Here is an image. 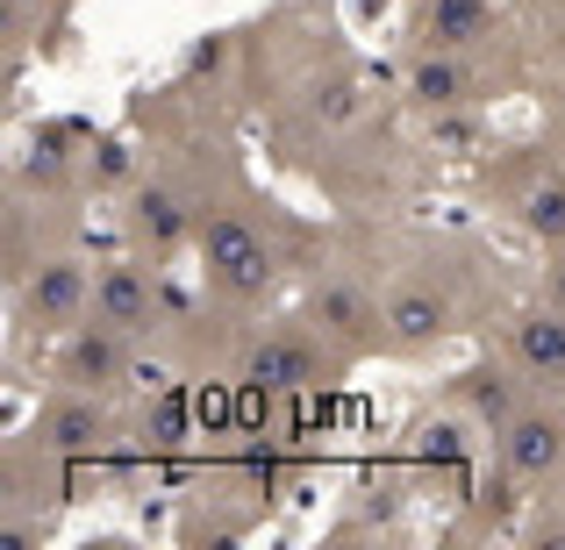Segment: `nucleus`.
<instances>
[{
	"instance_id": "1",
	"label": "nucleus",
	"mask_w": 565,
	"mask_h": 550,
	"mask_svg": "<svg viewBox=\"0 0 565 550\" xmlns=\"http://www.w3.org/2000/svg\"><path fill=\"white\" fill-rule=\"evenodd\" d=\"M386 301V365H429L501 322V308L530 287L494 244L466 229H380L365 222Z\"/></svg>"
},
{
	"instance_id": "2",
	"label": "nucleus",
	"mask_w": 565,
	"mask_h": 550,
	"mask_svg": "<svg viewBox=\"0 0 565 550\" xmlns=\"http://www.w3.org/2000/svg\"><path fill=\"white\" fill-rule=\"evenodd\" d=\"M537 79H544L537 43H501V51H408L401 43L386 94L423 129H458V122L494 115L515 94H537Z\"/></svg>"
},
{
	"instance_id": "3",
	"label": "nucleus",
	"mask_w": 565,
	"mask_h": 550,
	"mask_svg": "<svg viewBox=\"0 0 565 550\" xmlns=\"http://www.w3.org/2000/svg\"><path fill=\"white\" fill-rule=\"evenodd\" d=\"M466 193L480 215H494L509 236H523L530 250L565 244V151L552 137H501L480 143L466 165Z\"/></svg>"
},
{
	"instance_id": "4",
	"label": "nucleus",
	"mask_w": 565,
	"mask_h": 550,
	"mask_svg": "<svg viewBox=\"0 0 565 550\" xmlns=\"http://www.w3.org/2000/svg\"><path fill=\"white\" fill-rule=\"evenodd\" d=\"M294 308L344 351L351 365H386V301H380V265L365 229H330L316 265L294 287Z\"/></svg>"
},
{
	"instance_id": "5",
	"label": "nucleus",
	"mask_w": 565,
	"mask_h": 550,
	"mask_svg": "<svg viewBox=\"0 0 565 550\" xmlns=\"http://www.w3.org/2000/svg\"><path fill=\"white\" fill-rule=\"evenodd\" d=\"M94 272H100V250H86V236H65V244L36 250L8 272V322H14V344H36L51 351L65 330H79L94 315Z\"/></svg>"
},
{
	"instance_id": "6",
	"label": "nucleus",
	"mask_w": 565,
	"mask_h": 550,
	"mask_svg": "<svg viewBox=\"0 0 565 550\" xmlns=\"http://www.w3.org/2000/svg\"><path fill=\"white\" fill-rule=\"evenodd\" d=\"M108 207H115V236H122L129 250H143V258L180 265L186 250H193V215H201V193H193L186 158L143 151V165L115 186Z\"/></svg>"
},
{
	"instance_id": "7",
	"label": "nucleus",
	"mask_w": 565,
	"mask_h": 550,
	"mask_svg": "<svg viewBox=\"0 0 565 550\" xmlns=\"http://www.w3.org/2000/svg\"><path fill=\"white\" fill-rule=\"evenodd\" d=\"M79 465H65L57 451H43L29 429H14L0 451V543L8 550H36L57 537L65 508L79 500Z\"/></svg>"
},
{
	"instance_id": "8",
	"label": "nucleus",
	"mask_w": 565,
	"mask_h": 550,
	"mask_svg": "<svg viewBox=\"0 0 565 550\" xmlns=\"http://www.w3.org/2000/svg\"><path fill=\"white\" fill-rule=\"evenodd\" d=\"M180 301L186 293L172 287V265L143 258V250H100V272H94V322H108V330L137 336L143 351H166L172 322H180Z\"/></svg>"
},
{
	"instance_id": "9",
	"label": "nucleus",
	"mask_w": 565,
	"mask_h": 550,
	"mask_svg": "<svg viewBox=\"0 0 565 550\" xmlns=\"http://www.w3.org/2000/svg\"><path fill=\"white\" fill-rule=\"evenodd\" d=\"M29 436L43 451H57L65 465L100 472V465H122V400L115 393H79V386H43L36 414H29Z\"/></svg>"
},
{
	"instance_id": "10",
	"label": "nucleus",
	"mask_w": 565,
	"mask_h": 550,
	"mask_svg": "<svg viewBox=\"0 0 565 550\" xmlns=\"http://www.w3.org/2000/svg\"><path fill=\"white\" fill-rule=\"evenodd\" d=\"M143 371H158V358L137 344V336L108 330V322L86 315L79 330H65L51 351H43V386H79V393H115L129 400L143 386Z\"/></svg>"
},
{
	"instance_id": "11",
	"label": "nucleus",
	"mask_w": 565,
	"mask_h": 550,
	"mask_svg": "<svg viewBox=\"0 0 565 550\" xmlns=\"http://www.w3.org/2000/svg\"><path fill=\"white\" fill-rule=\"evenodd\" d=\"M487 465L509 486H523L530 500L552 494L565 479V393H530L487 443Z\"/></svg>"
},
{
	"instance_id": "12",
	"label": "nucleus",
	"mask_w": 565,
	"mask_h": 550,
	"mask_svg": "<svg viewBox=\"0 0 565 550\" xmlns=\"http://www.w3.org/2000/svg\"><path fill=\"white\" fill-rule=\"evenodd\" d=\"M401 43L408 51H501V43H530V29L515 22L509 0H408Z\"/></svg>"
},
{
	"instance_id": "13",
	"label": "nucleus",
	"mask_w": 565,
	"mask_h": 550,
	"mask_svg": "<svg viewBox=\"0 0 565 550\" xmlns=\"http://www.w3.org/2000/svg\"><path fill=\"white\" fill-rule=\"evenodd\" d=\"M487 344L523 371L537 393H565V308H552L544 293H515L501 308V322L487 330Z\"/></svg>"
},
{
	"instance_id": "14",
	"label": "nucleus",
	"mask_w": 565,
	"mask_h": 550,
	"mask_svg": "<svg viewBox=\"0 0 565 550\" xmlns=\"http://www.w3.org/2000/svg\"><path fill=\"white\" fill-rule=\"evenodd\" d=\"M509 8L530 29V43L544 51V65H558L565 57V0H509Z\"/></svg>"
},
{
	"instance_id": "15",
	"label": "nucleus",
	"mask_w": 565,
	"mask_h": 550,
	"mask_svg": "<svg viewBox=\"0 0 565 550\" xmlns=\"http://www.w3.org/2000/svg\"><path fill=\"white\" fill-rule=\"evenodd\" d=\"M515 543H552V550H565V479L523 508V529H515Z\"/></svg>"
},
{
	"instance_id": "16",
	"label": "nucleus",
	"mask_w": 565,
	"mask_h": 550,
	"mask_svg": "<svg viewBox=\"0 0 565 550\" xmlns=\"http://www.w3.org/2000/svg\"><path fill=\"white\" fill-rule=\"evenodd\" d=\"M530 100H537V129L565 151V57H558V65H544V79H537V94H530Z\"/></svg>"
},
{
	"instance_id": "17",
	"label": "nucleus",
	"mask_w": 565,
	"mask_h": 550,
	"mask_svg": "<svg viewBox=\"0 0 565 550\" xmlns=\"http://www.w3.org/2000/svg\"><path fill=\"white\" fill-rule=\"evenodd\" d=\"M530 293H544L552 308H565V244H552V250L530 258Z\"/></svg>"
}]
</instances>
